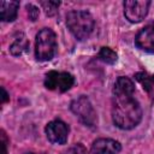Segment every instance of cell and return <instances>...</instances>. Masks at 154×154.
<instances>
[{
  "label": "cell",
  "instance_id": "obj_1",
  "mask_svg": "<svg viewBox=\"0 0 154 154\" xmlns=\"http://www.w3.org/2000/svg\"><path fill=\"white\" fill-rule=\"evenodd\" d=\"M112 119L122 130H130L138 125L142 119V108L134 95H114Z\"/></svg>",
  "mask_w": 154,
  "mask_h": 154
},
{
  "label": "cell",
  "instance_id": "obj_2",
  "mask_svg": "<svg viewBox=\"0 0 154 154\" xmlns=\"http://www.w3.org/2000/svg\"><path fill=\"white\" fill-rule=\"evenodd\" d=\"M66 25L71 34L79 41L85 40L91 34L95 22L88 11L73 10L66 16Z\"/></svg>",
  "mask_w": 154,
  "mask_h": 154
},
{
  "label": "cell",
  "instance_id": "obj_3",
  "mask_svg": "<svg viewBox=\"0 0 154 154\" xmlns=\"http://www.w3.org/2000/svg\"><path fill=\"white\" fill-rule=\"evenodd\" d=\"M57 51V36L49 28L40 30L35 38V57L40 61L51 60Z\"/></svg>",
  "mask_w": 154,
  "mask_h": 154
},
{
  "label": "cell",
  "instance_id": "obj_4",
  "mask_svg": "<svg viewBox=\"0 0 154 154\" xmlns=\"http://www.w3.org/2000/svg\"><path fill=\"white\" fill-rule=\"evenodd\" d=\"M70 108L82 124L90 126V128L96 125V123H97L96 112H95L90 100L85 95H81V96L76 97L71 102Z\"/></svg>",
  "mask_w": 154,
  "mask_h": 154
},
{
  "label": "cell",
  "instance_id": "obj_5",
  "mask_svg": "<svg viewBox=\"0 0 154 154\" xmlns=\"http://www.w3.org/2000/svg\"><path fill=\"white\" fill-rule=\"evenodd\" d=\"M75 83V78L69 72L49 71L45 77V87L49 90H59L60 93L67 91Z\"/></svg>",
  "mask_w": 154,
  "mask_h": 154
},
{
  "label": "cell",
  "instance_id": "obj_6",
  "mask_svg": "<svg viewBox=\"0 0 154 154\" xmlns=\"http://www.w3.org/2000/svg\"><path fill=\"white\" fill-rule=\"evenodd\" d=\"M150 1L147 0H126L124 1V14L131 23L141 22L148 13Z\"/></svg>",
  "mask_w": 154,
  "mask_h": 154
},
{
  "label": "cell",
  "instance_id": "obj_7",
  "mask_svg": "<svg viewBox=\"0 0 154 154\" xmlns=\"http://www.w3.org/2000/svg\"><path fill=\"white\" fill-rule=\"evenodd\" d=\"M46 135L49 142L54 144H65L69 136V126L60 119L49 122L46 125Z\"/></svg>",
  "mask_w": 154,
  "mask_h": 154
},
{
  "label": "cell",
  "instance_id": "obj_8",
  "mask_svg": "<svg viewBox=\"0 0 154 154\" xmlns=\"http://www.w3.org/2000/svg\"><path fill=\"white\" fill-rule=\"evenodd\" d=\"M122 146L112 138H97L91 144L93 154H119Z\"/></svg>",
  "mask_w": 154,
  "mask_h": 154
},
{
  "label": "cell",
  "instance_id": "obj_9",
  "mask_svg": "<svg viewBox=\"0 0 154 154\" xmlns=\"http://www.w3.org/2000/svg\"><path fill=\"white\" fill-rule=\"evenodd\" d=\"M135 45L142 51L154 53V26L147 25L141 29L135 37Z\"/></svg>",
  "mask_w": 154,
  "mask_h": 154
},
{
  "label": "cell",
  "instance_id": "obj_10",
  "mask_svg": "<svg viewBox=\"0 0 154 154\" xmlns=\"http://www.w3.org/2000/svg\"><path fill=\"white\" fill-rule=\"evenodd\" d=\"M19 8L18 1H1L0 2V17L2 22H13L17 18Z\"/></svg>",
  "mask_w": 154,
  "mask_h": 154
},
{
  "label": "cell",
  "instance_id": "obj_11",
  "mask_svg": "<svg viewBox=\"0 0 154 154\" xmlns=\"http://www.w3.org/2000/svg\"><path fill=\"white\" fill-rule=\"evenodd\" d=\"M135 85L132 81L128 77H118L114 87H113V95H134Z\"/></svg>",
  "mask_w": 154,
  "mask_h": 154
},
{
  "label": "cell",
  "instance_id": "obj_12",
  "mask_svg": "<svg viewBox=\"0 0 154 154\" xmlns=\"http://www.w3.org/2000/svg\"><path fill=\"white\" fill-rule=\"evenodd\" d=\"M28 47H29V42H28V40H26V37L23 35V34H20L18 37H16L14 38V41L11 43V46H10V52H11V54L12 55H22L26 49H28Z\"/></svg>",
  "mask_w": 154,
  "mask_h": 154
},
{
  "label": "cell",
  "instance_id": "obj_13",
  "mask_svg": "<svg viewBox=\"0 0 154 154\" xmlns=\"http://www.w3.org/2000/svg\"><path fill=\"white\" fill-rule=\"evenodd\" d=\"M97 58H99L101 61L106 63V64H114V63L117 61V59H118V55H117V53H116L113 49H111L109 47H101V49L99 51Z\"/></svg>",
  "mask_w": 154,
  "mask_h": 154
},
{
  "label": "cell",
  "instance_id": "obj_14",
  "mask_svg": "<svg viewBox=\"0 0 154 154\" xmlns=\"http://www.w3.org/2000/svg\"><path fill=\"white\" fill-rule=\"evenodd\" d=\"M135 78L136 81H138L143 89L147 90V91H150L152 90V87H153V82H152V77L147 73V72H137L135 75Z\"/></svg>",
  "mask_w": 154,
  "mask_h": 154
},
{
  "label": "cell",
  "instance_id": "obj_15",
  "mask_svg": "<svg viewBox=\"0 0 154 154\" xmlns=\"http://www.w3.org/2000/svg\"><path fill=\"white\" fill-rule=\"evenodd\" d=\"M42 8L45 10L47 16H54L58 11V7L60 5L59 1H52V0H47V1H41L40 2Z\"/></svg>",
  "mask_w": 154,
  "mask_h": 154
},
{
  "label": "cell",
  "instance_id": "obj_16",
  "mask_svg": "<svg viewBox=\"0 0 154 154\" xmlns=\"http://www.w3.org/2000/svg\"><path fill=\"white\" fill-rule=\"evenodd\" d=\"M26 10H28V16H29V19L30 20H36L37 19V17H38V8L36 7V6H34V5H31V4H29V5H26Z\"/></svg>",
  "mask_w": 154,
  "mask_h": 154
},
{
  "label": "cell",
  "instance_id": "obj_17",
  "mask_svg": "<svg viewBox=\"0 0 154 154\" xmlns=\"http://www.w3.org/2000/svg\"><path fill=\"white\" fill-rule=\"evenodd\" d=\"M67 154H88V153H87V149L81 143H77L72 148H70Z\"/></svg>",
  "mask_w": 154,
  "mask_h": 154
},
{
  "label": "cell",
  "instance_id": "obj_18",
  "mask_svg": "<svg viewBox=\"0 0 154 154\" xmlns=\"http://www.w3.org/2000/svg\"><path fill=\"white\" fill-rule=\"evenodd\" d=\"M1 93H2V96H1V103H5V102H7L8 101V94H7V91L5 90V88H1Z\"/></svg>",
  "mask_w": 154,
  "mask_h": 154
},
{
  "label": "cell",
  "instance_id": "obj_19",
  "mask_svg": "<svg viewBox=\"0 0 154 154\" xmlns=\"http://www.w3.org/2000/svg\"><path fill=\"white\" fill-rule=\"evenodd\" d=\"M1 134H2V141H1V148H2V154H7V149H6V143H5V134H4V131H2Z\"/></svg>",
  "mask_w": 154,
  "mask_h": 154
},
{
  "label": "cell",
  "instance_id": "obj_20",
  "mask_svg": "<svg viewBox=\"0 0 154 154\" xmlns=\"http://www.w3.org/2000/svg\"><path fill=\"white\" fill-rule=\"evenodd\" d=\"M150 77H152V82H153V84H154V75H153V76H150Z\"/></svg>",
  "mask_w": 154,
  "mask_h": 154
},
{
  "label": "cell",
  "instance_id": "obj_21",
  "mask_svg": "<svg viewBox=\"0 0 154 154\" xmlns=\"http://www.w3.org/2000/svg\"><path fill=\"white\" fill-rule=\"evenodd\" d=\"M26 154H32V153H26Z\"/></svg>",
  "mask_w": 154,
  "mask_h": 154
}]
</instances>
